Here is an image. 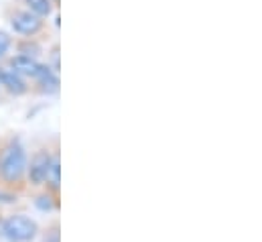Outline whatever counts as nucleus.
<instances>
[{
    "mask_svg": "<svg viewBox=\"0 0 262 242\" xmlns=\"http://www.w3.org/2000/svg\"><path fill=\"white\" fill-rule=\"evenodd\" d=\"M27 171V155L18 140L8 143L0 153V177L8 183H18Z\"/></svg>",
    "mask_w": 262,
    "mask_h": 242,
    "instance_id": "obj_1",
    "label": "nucleus"
},
{
    "mask_svg": "<svg viewBox=\"0 0 262 242\" xmlns=\"http://www.w3.org/2000/svg\"><path fill=\"white\" fill-rule=\"evenodd\" d=\"M37 222L23 216V214H16V216H10L4 220L2 224V234L4 238L10 242H29L37 236Z\"/></svg>",
    "mask_w": 262,
    "mask_h": 242,
    "instance_id": "obj_2",
    "label": "nucleus"
},
{
    "mask_svg": "<svg viewBox=\"0 0 262 242\" xmlns=\"http://www.w3.org/2000/svg\"><path fill=\"white\" fill-rule=\"evenodd\" d=\"M10 63L14 67L12 71H16L18 75L25 73V75H31V77H35L39 82L51 73V69L47 65H43V63H39L37 59H33L31 55H16V57H12Z\"/></svg>",
    "mask_w": 262,
    "mask_h": 242,
    "instance_id": "obj_3",
    "label": "nucleus"
},
{
    "mask_svg": "<svg viewBox=\"0 0 262 242\" xmlns=\"http://www.w3.org/2000/svg\"><path fill=\"white\" fill-rule=\"evenodd\" d=\"M10 25H12V29H14L16 33H20V35H29V37H31V35H35V33L41 31L43 21H41L39 16H35L33 12L23 10V12H14V14H12Z\"/></svg>",
    "mask_w": 262,
    "mask_h": 242,
    "instance_id": "obj_4",
    "label": "nucleus"
},
{
    "mask_svg": "<svg viewBox=\"0 0 262 242\" xmlns=\"http://www.w3.org/2000/svg\"><path fill=\"white\" fill-rule=\"evenodd\" d=\"M53 159L47 151H39L33 161H31V167H29V179L35 185H41V183L47 179V173H49V167H51Z\"/></svg>",
    "mask_w": 262,
    "mask_h": 242,
    "instance_id": "obj_5",
    "label": "nucleus"
},
{
    "mask_svg": "<svg viewBox=\"0 0 262 242\" xmlns=\"http://www.w3.org/2000/svg\"><path fill=\"white\" fill-rule=\"evenodd\" d=\"M0 86H4V88H6L10 94H14V96H20V94L27 92V86H25L23 77H20L16 71L6 69V67H0Z\"/></svg>",
    "mask_w": 262,
    "mask_h": 242,
    "instance_id": "obj_6",
    "label": "nucleus"
},
{
    "mask_svg": "<svg viewBox=\"0 0 262 242\" xmlns=\"http://www.w3.org/2000/svg\"><path fill=\"white\" fill-rule=\"evenodd\" d=\"M25 4L29 6V12H33L39 18L51 14V0H25Z\"/></svg>",
    "mask_w": 262,
    "mask_h": 242,
    "instance_id": "obj_7",
    "label": "nucleus"
},
{
    "mask_svg": "<svg viewBox=\"0 0 262 242\" xmlns=\"http://www.w3.org/2000/svg\"><path fill=\"white\" fill-rule=\"evenodd\" d=\"M45 182L49 183L53 189H59V183H61V165L57 159H53L51 167H49V173H47V179Z\"/></svg>",
    "mask_w": 262,
    "mask_h": 242,
    "instance_id": "obj_8",
    "label": "nucleus"
},
{
    "mask_svg": "<svg viewBox=\"0 0 262 242\" xmlns=\"http://www.w3.org/2000/svg\"><path fill=\"white\" fill-rule=\"evenodd\" d=\"M41 86H43V90H45V92H55V90H57V86H59V79H57L53 73H49L47 77H43V79H41Z\"/></svg>",
    "mask_w": 262,
    "mask_h": 242,
    "instance_id": "obj_9",
    "label": "nucleus"
},
{
    "mask_svg": "<svg viewBox=\"0 0 262 242\" xmlns=\"http://www.w3.org/2000/svg\"><path fill=\"white\" fill-rule=\"evenodd\" d=\"M8 47H10V37H8V33L0 31V57L8 51Z\"/></svg>",
    "mask_w": 262,
    "mask_h": 242,
    "instance_id": "obj_10",
    "label": "nucleus"
},
{
    "mask_svg": "<svg viewBox=\"0 0 262 242\" xmlns=\"http://www.w3.org/2000/svg\"><path fill=\"white\" fill-rule=\"evenodd\" d=\"M41 201H37V206L41 208V210H51V201H49V197H39Z\"/></svg>",
    "mask_w": 262,
    "mask_h": 242,
    "instance_id": "obj_11",
    "label": "nucleus"
},
{
    "mask_svg": "<svg viewBox=\"0 0 262 242\" xmlns=\"http://www.w3.org/2000/svg\"><path fill=\"white\" fill-rule=\"evenodd\" d=\"M0 201H12V197H10V195H4V193H0Z\"/></svg>",
    "mask_w": 262,
    "mask_h": 242,
    "instance_id": "obj_12",
    "label": "nucleus"
}]
</instances>
